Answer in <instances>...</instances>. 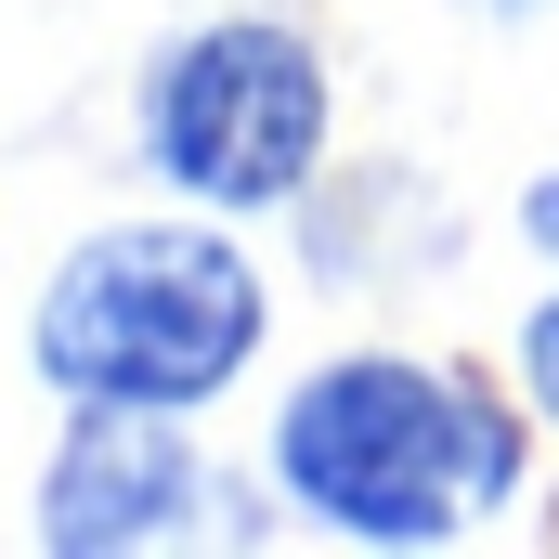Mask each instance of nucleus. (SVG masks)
Instances as JSON below:
<instances>
[{
  "label": "nucleus",
  "mask_w": 559,
  "mask_h": 559,
  "mask_svg": "<svg viewBox=\"0 0 559 559\" xmlns=\"http://www.w3.org/2000/svg\"><path fill=\"white\" fill-rule=\"evenodd\" d=\"M508 222H521V248L559 274V169H534V182H521V209H508Z\"/></svg>",
  "instance_id": "6"
},
{
  "label": "nucleus",
  "mask_w": 559,
  "mask_h": 559,
  "mask_svg": "<svg viewBox=\"0 0 559 559\" xmlns=\"http://www.w3.org/2000/svg\"><path fill=\"white\" fill-rule=\"evenodd\" d=\"M468 13H547V0H468Z\"/></svg>",
  "instance_id": "7"
},
{
  "label": "nucleus",
  "mask_w": 559,
  "mask_h": 559,
  "mask_svg": "<svg viewBox=\"0 0 559 559\" xmlns=\"http://www.w3.org/2000/svg\"><path fill=\"white\" fill-rule=\"evenodd\" d=\"M534 429L547 417L521 404V378L495 391L481 365H442V352H325L274 391L261 481L299 534L404 559L508 521L534 495Z\"/></svg>",
  "instance_id": "1"
},
{
  "label": "nucleus",
  "mask_w": 559,
  "mask_h": 559,
  "mask_svg": "<svg viewBox=\"0 0 559 559\" xmlns=\"http://www.w3.org/2000/svg\"><path fill=\"white\" fill-rule=\"evenodd\" d=\"M222 468L195 455V417H143V404H66V442L39 468V547L52 559H131L209 534Z\"/></svg>",
  "instance_id": "4"
},
{
  "label": "nucleus",
  "mask_w": 559,
  "mask_h": 559,
  "mask_svg": "<svg viewBox=\"0 0 559 559\" xmlns=\"http://www.w3.org/2000/svg\"><path fill=\"white\" fill-rule=\"evenodd\" d=\"M508 378H521V404L559 429V286L534 299V312H521V338H508Z\"/></svg>",
  "instance_id": "5"
},
{
  "label": "nucleus",
  "mask_w": 559,
  "mask_h": 559,
  "mask_svg": "<svg viewBox=\"0 0 559 559\" xmlns=\"http://www.w3.org/2000/svg\"><path fill=\"white\" fill-rule=\"evenodd\" d=\"M131 143H143V182L182 195V209H222V222L299 209L325 182V143H338L325 39L286 26V13H209V26H182L131 92Z\"/></svg>",
  "instance_id": "3"
},
{
  "label": "nucleus",
  "mask_w": 559,
  "mask_h": 559,
  "mask_svg": "<svg viewBox=\"0 0 559 559\" xmlns=\"http://www.w3.org/2000/svg\"><path fill=\"white\" fill-rule=\"evenodd\" d=\"M274 352V274L222 209H156L79 235L26 299V378L52 404H143V417H209L261 378Z\"/></svg>",
  "instance_id": "2"
}]
</instances>
